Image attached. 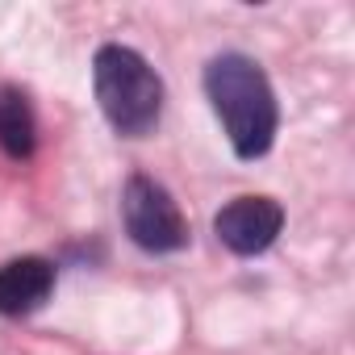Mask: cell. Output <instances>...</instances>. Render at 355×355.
Instances as JSON below:
<instances>
[{
	"label": "cell",
	"instance_id": "obj_3",
	"mask_svg": "<svg viewBox=\"0 0 355 355\" xmlns=\"http://www.w3.org/2000/svg\"><path fill=\"white\" fill-rule=\"evenodd\" d=\"M121 218H125V234L134 239V247H142L150 255H171L189 243V222H184L180 205L150 175H130L125 180Z\"/></svg>",
	"mask_w": 355,
	"mask_h": 355
},
{
	"label": "cell",
	"instance_id": "obj_6",
	"mask_svg": "<svg viewBox=\"0 0 355 355\" xmlns=\"http://www.w3.org/2000/svg\"><path fill=\"white\" fill-rule=\"evenodd\" d=\"M0 150L9 159H30L38 150V117L21 88L0 84Z\"/></svg>",
	"mask_w": 355,
	"mask_h": 355
},
{
	"label": "cell",
	"instance_id": "obj_1",
	"mask_svg": "<svg viewBox=\"0 0 355 355\" xmlns=\"http://www.w3.org/2000/svg\"><path fill=\"white\" fill-rule=\"evenodd\" d=\"M205 96H209L214 113L222 117L226 138H230L239 159L251 163V159H263L272 150L276 125H280V105H276V92L255 59H247L239 51L209 59Z\"/></svg>",
	"mask_w": 355,
	"mask_h": 355
},
{
	"label": "cell",
	"instance_id": "obj_5",
	"mask_svg": "<svg viewBox=\"0 0 355 355\" xmlns=\"http://www.w3.org/2000/svg\"><path fill=\"white\" fill-rule=\"evenodd\" d=\"M55 293V263L42 255H17L0 263V318H26Z\"/></svg>",
	"mask_w": 355,
	"mask_h": 355
},
{
	"label": "cell",
	"instance_id": "obj_2",
	"mask_svg": "<svg viewBox=\"0 0 355 355\" xmlns=\"http://www.w3.org/2000/svg\"><path fill=\"white\" fill-rule=\"evenodd\" d=\"M92 84L101 113L121 138H146L163 117V80L159 71L121 42H105L92 59Z\"/></svg>",
	"mask_w": 355,
	"mask_h": 355
},
{
	"label": "cell",
	"instance_id": "obj_4",
	"mask_svg": "<svg viewBox=\"0 0 355 355\" xmlns=\"http://www.w3.org/2000/svg\"><path fill=\"white\" fill-rule=\"evenodd\" d=\"M284 230V209L280 201L272 197H234L230 205L218 209L214 218V234L226 251L251 259V255H263Z\"/></svg>",
	"mask_w": 355,
	"mask_h": 355
}]
</instances>
